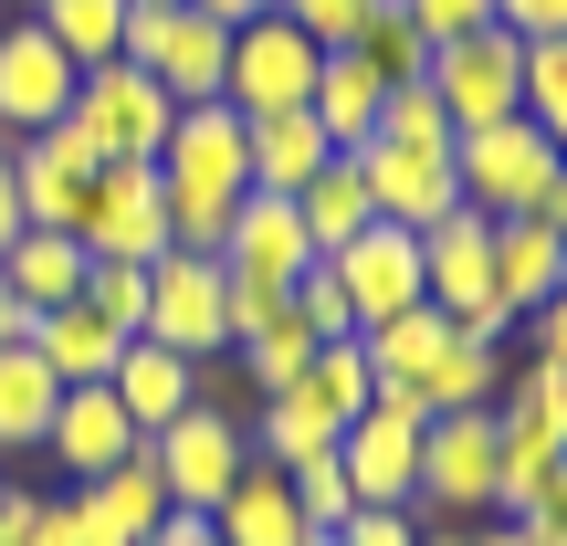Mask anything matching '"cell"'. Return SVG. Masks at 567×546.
Wrapping results in <instances>:
<instances>
[{"label":"cell","mask_w":567,"mask_h":546,"mask_svg":"<svg viewBox=\"0 0 567 546\" xmlns=\"http://www.w3.org/2000/svg\"><path fill=\"white\" fill-rule=\"evenodd\" d=\"M158 189H168V243L221 253L231 210L252 200V116L243 105H179V126L158 147Z\"/></svg>","instance_id":"6da1fadb"},{"label":"cell","mask_w":567,"mask_h":546,"mask_svg":"<svg viewBox=\"0 0 567 546\" xmlns=\"http://www.w3.org/2000/svg\"><path fill=\"white\" fill-rule=\"evenodd\" d=\"M358 347H368V379H379L389 400H421V410H494V400H505V368H515V347L463 337V326L431 316V305L368 326Z\"/></svg>","instance_id":"7a4b0ae2"},{"label":"cell","mask_w":567,"mask_h":546,"mask_svg":"<svg viewBox=\"0 0 567 546\" xmlns=\"http://www.w3.org/2000/svg\"><path fill=\"white\" fill-rule=\"evenodd\" d=\"M494 484H505V431L494 410H431L421 431V526H484L494 515Z\"/></svg>","instance_id":"3957f363"},{"label":"cell","mask_w":567,"mask_h":546,"mask_svg":"<svg viewBox=\"0 0 567 546\" xmlns=\"http://www.w3.org/2000/svg\"><path fill=\"white\" fill-rule=\"evenodd\" d=\"M63 126H74L105 168H116V158L158 168V147H168V126H179V105H168L158 74H137V63L116 53V63H84V84H74V105H63Z\"/></svg>","instance_id":"277c9868"},{"label":"cell","mask_w":567,"mask_h":546,"mask_svg":"<svg viewBox=\"0 0 567 546\" xmlns=\"http://www.w3.org/2000/svg\"><path fill=\"white\" fill-rule=\"evenodd\" d=\"M421 295H431V316H452L463 337L515 347V316H505V295H494V222L484 210H452V222L421 231Z\"/></svg>","instance_id":"5b68a950"},{"label":"cell","mask_w":567,"mask_h":546,"mask_svg":"<svg viewBox=\"0 0 567 546\" xmlns=\"http://www.w3.org/2000/svg\"><path fill=\"white\" fill-rule=\"evenodd\" d=\"M126 63L168 84V105H221V74H231V32L189 0H137L126 11Z\"/></svg>","instance_id":"8992f818"},{"label":"cell","mask_w":567,"mask_h":546,"mask_svg":"<svg viewBox=\"0 0 567 546\" xmlns=\"http://www.w3.org/2000/svg\"><path fill=\"white\" fill-rule=\"evenodd\" d=\"M421 84L442 95L452 137L505 126V116H526V42H515L505 21H484V32H463V42H431V74Z\"/></svg>","instance_id":"52a82bcc"},{"label":"cell","mask_w":567,"mask_h":546,"mask_svg":"<svg viewBox=\"0 0 567 546\" xmlns=\"http://www.w3.org/2000/svg\"><path fill=\"white\" fill-rule=\"evenodd\" d=\"M452 179H463V210H484V222H526V210L547 200V179H557V137L526 126V116L473 126V137H452Z\"/></svg>","instance_id":"ba28073f"},{"label":"cell","mask_w":567,"mask_h":546,"mask_svg":"<svg viewBox=\"0 0 567 546\" xmlns=\"http://www.w3.org/2000/svg\"><path fill=\"white\" fill-rule=\"evenodd\" d=\"M147 463H158V484H168V505H179V515H210L252 473V431L231 421L221 400H189L168 431H147Z\"/></svg>","instance_id":"9c48e42d"},{"label":"cell","mask_w":567,"mask_h":546,"mask_svg":"<svg viewBox=\"0 0 567 546\" xmlns=\"http://www.w3.org/2000/svg\"><path fill=\"white\" fill-rule=\"evenodd\" d=\"M137 337H158V347H179V358H231V274H221V253H179L168 243L158 264H147V326Z\"/></svg>","instance_id":"30bf717a"},{"label":"cell","mask_w":567,"mask_h":546,"mask_svg":"<svg viewBox=\"0 0 567 546\" xmlns=\"http://www.w3.org/2000/svg\"><path fill=\"white\" fill-rule=\"evenodd\" d=\"M316 42H305L295 11H264V21H231V74H221V105L243 116H295L316 95Z\"/></svg>","instance_id":"8fae6325"},{"label":"cell","mask_w":567,"mask_h":546,"mask_svg":"<svg viewBox=\"0 0 567 546\" xmlns=\"http://www.w3.org/2000/svg\"><path fill=\"white\" fill-rule=\"evenodd\" d=\"M421 431H431V410L421 400H389V389L347 421L337 473L358 484V505H421Z\"/></svg>","instance_id":"7c38bea8"},{"label":"cell","mask_w":567,"mask_h":546,"mask_svg":"<svg viewBox=\"0 0 567 546\" xmlns=\"http://www.w3.org/2000/svg\"><path fill=\"white\" fill-rule=\"evenodd\" d=\"M316 264L337 274V295H347V316H358V337H368V326H389V316H410V305H431V295H421V231H400V222H368L358 243L316 253Z\"/></svg>","instance_id":"4fadbf2b"},{"label":"cell","mask_w":567,"mask_h":546,"mask_svg":"<svg viewBox=\"0 0 567 546\" xmlns=\"http://www.w3.org/2000/svg\"><path fill=\"white\" fill-rule=\"evenodd\" d=\"M74 243L95 253V264H158V253H168V189H158V168H137V158L95 168V200H84Z\"/></svg>","instance_id":"5bb4252c"},{"label":"cell","mask_w":567,"mask_h":546,"mask_svg":"<svg viewBox=\"0 0 567 546\" xmlns=\"http://www.w3.org/2000/svg\"><path fill=\"white\" fill-rule=\"evenodd\" d=\"M0 147H11V189H21V222H32V231H74L84 222V200H95V147H84L74 137V126H32V137H0Z\"/></svg>","instance_id":"9a60e30c"},{"label":"cell","mask_w":567,"mask_h":546,"mask_svg":"<svg viewBox=\"0 0 567 546\" xmlns=\"http://www.w3.org/2000/svg\"><path fill=\"white\" fill-rule=\"evenodd\" d=\"M84 63L63 53L42 21H0V137H32V126H53L63 105H74Z\"/></svg>","instance_id":"2e32d148"},{"label":"cell","mask_w":567,"mask_h":546,"mask_svg":"<svg viewBox=\"0 0 567 546\" xmlns=\"http://www.w3.org/2000/svg\"><path fill=\"white\" fill-rule=\"evenodd\" d=\"M347 158L368 168V200H379V222H400V231H431V222L463 210L452 147H389V137H368V147H347Z\"/></svg>","instance_id":"e0dca14e"},{"label":"cell","mask_w":567,"mask_h":546,"mask_svg":"<svg viewBox=\"0 0 567 546\" xmlns=\"http://www.w3.org/2000/svg\"><path fill=\"white\" fill-rule=\"evenodd\" d=\"M42 452H53V473H63V484H95V473L137 463V452H147V431L126 421V400L95 379V389H63V400H53V442H42Z\"/></svg>","instance_id":"ac0fdd59"},{"label":"cell","mask_w":567,"mask_h":546,"mask_svg":"<svg viewBox=\"0 0 567 546\" xmlns=\"http://www.w3.org/2000/svg\"><path fill=\"white\" fill-rule=\"evenodd\" d=\"M305 264H316V243H305L295 200H284V189H252V200L231 210V231H221V274L231 284H295Z\"/></svg>","instance_id":"d6986e66"},{"label":"cell","mask_w":567,"mask_h":546,"mask_svg":"<svg viewBox=\"0 0 567 546\" xmlns=\"http://www.w3.org/2000/svg\"><path fill=\"white\" fill-rule=\"evenodd\" d=\"M21 337H32V358L53 368L63 389H95V379H116V358H126V326H105L84 295H74V305H53V316H32Z\"/></svg>","instance_id":"ffe728a7"},{"label":"cell","mask_w":567,"mask_h":546,"mask_svg":"<svg viewBox=\"0 0 567 546\" xmlns=\"http://www.w3.org/2000/svg\"><path fill=\"white\" fill-rule=\"evenodd\" d=\"M126 400V421L137 431H168L189 400H200V358H179V347H158V337H126V358H116V379H105Z\"/></svg>","instance_id":"44dd1931"},{"label":"cell","mask_w":567,"mask_h":546,"mask_svg":"<svg viewBox=\"0 0 567 546\" xmlns=\"http://www.w3.org/2000/svg\"><path fill=\"white\" fill-rule=\"evenodd\" d=\"M74 505H84V526H95L105 546H147L168 526V484H158V463H116V473H95V484H74Z\"/></svg>","instance_id":"7402d4cb"},{"label":"cell","mask_w":567,"mask_h":546,"mask_svg":"<svg viewBox=\"0 0 567 546\" xmlns=\"http://www.w3.org/2000/svg\"><path fill=\"white\" fill-rule=\"evenodd\" d=\"M84 274H95V253H84L74 231H21V243L0 253V284H11L21 316H53V305H74Z\"/></svg>","instance_id":"603a6c76"},{"label":"cell","mask_w":567,"mask_h":546,"mask_svg":"<svg viewBox=\"0 0 567 546\" xmlns=\"http://www.w3.org/2000/svg\"><path fill=\"white\" fill-rule=\"evenodd\" d=\"M557 284H567V243H557L547 222H494V295H505L515 326H526Z\"/></svg>","instance_id":"cb8c5ba5"},{"label":"cell","mask_w":567,"mask_h":546,"mask_svg":"<svg viewBox=\"0 0 567 546\" xmlns=\"http://www.w3.org/2000/svg\"><path fill=\"white\" fill-rule=\"evenodd\" d=\"M210 526H221V546H305V515H295V473L252 463L243 484L210 505Z\"/></svg>","instance_id":"d4e9b609"},{"label":"cell","mask_w":567,"mask_h":546,"mask_svg":"<svg viewBox=\"0 0 567 546\" xmlns=\"http://www.w3.org/2000/svg\"><path fill=\"white\" fill-rule=\"evenodd\" d=\"M379 105H389V84L368 74V53H326V63H316L305 116L326 126V147H368V137H379Z\"/></svg>","instance_id":"484cf974"},{"label":"cell","mask_w":567,"mask_h":546,"mask_svg":"<svg viewBox=\"0 0 567 546\" xmlns=\"http://www.w3.org/2000/svg\"><path fill=\"white\" fill-rule=\"evenodd\" d=\"M53 400H63V379L32 358V337L0 347V463H21V452L53 442Z\"/></svg>","instance_id":"4316f807"},{"label":"cell","mask_w":567,"mask_h":546,"mask_svg":"<svg viewBox=\"0 0 567 546\" xmlns=\"http://www.w3.org/2000/svg\"><path fill=\"white\" fill-rule=\"evenodd\" d=\"M295 222H305V243H316V253H337V243H358V231L379 222V200H368V168L347 158V147H337V158H326L316 179L295 189Z\"/></svg>","instance_id":"83f0119b"},{"label":"cell","mask_w":567,"mask_h":546,"mask_svg":"<svg viewBox=\"0 0 567 546\" xmlns=\"http://www.w3.org/2000/svg\"><path fill=\"white\" fill-rule=\"evenodd\" d=\"M326 158H337V147H326V126L305 116V105L295 116H252V189H284V200H295Z\"/></svg>","instance_id":"f1b7e54d"},{"label":"cell","mask_w":567,"mask_h":546,"mask_svg":"<svg viewBox=\"0 0 567 546\" xmlns=\"http://www.w3.org/2000/svg\"><path fill=\"white\" fill-rule=\"evenodd\" d=\"M295 400H305V410H326V421L347 431L368 400H379V379H368V347H358V337H326L316 358L295 368Z\"/></svg>","instance_id":"f546056e"},{"label":"cell","mask_w":567,"mask_h":546,"mask_svg":"<svg viewBox=\"0 0 567 546\" xmlns=\"http://www.w3.org/2000/svg\"><path fill=\"white\" fill-rule=\"evenodd\" d=\"M126 11H137V0H42L32 21H42L74 63H116V53H126Z\"/></svg>","instance_id":"4dcf8cb0"},{"label":"cell","mask_w":567,"mask_h":546,"mask_svg":"<svg viewBox=\"0 0 567 546\" xmlns=\"http://www.w3.org/2000/svg\"><path fill=\"white\" fill-rule=\"evenodd\" d=\"M347 53H368V74H379V84H421L431 74V42H421V21H410L400 0H379V21H368Z\"/></svg>","instance_id":"1f68e13d"},{"label":"cell","mask_w":567,"mask_h":546,"mask_svg":"<svg viewBox=\"0 0 567 546\" xmlns=\"http://www.w3.org/2000/svg\"><path fill=\"white\" fill-rule=\"evenodd\" d=\"M526 126H547L557 158H567V32L526 42Z\"/></svg>","instance_id":"d6a6232c"},{"label":"cell","mask_w":567,"mask_h":546,"mask_svg":"<svg viewBox=\"0 0 567 546\" xmlns=\"http://www.w3.org/2000/svg\"><path fill=\"white\" fill-rule=\"evenodd\" d=\"M379 137H389V147H452V116H442V95H431V84H389Z\"/></svg>","instance_id":"836d02e7"},{"label":"cell","mask_w":567,"mask_h":546,"mask_svg":"<svg viewBox=\"0 0 567 546\" xmlns=\"http://www.w3.org/2000/svg\"><path fill=\"white\" fill-rule=\"evenodd\" d=\"M295 515H305V536H337L347 515H358V484H347L337 463H305L295 473Z\"/></svg>","instance_id":"e575fe53"},{"label":"cell","mask_w":567,"mask_h":546,"mask_svg":"<svg viewBox=\"0 0 567 546\" xmlns=\"http://www.w3.org/2000/svg\"><path fill=\"white\" fill-rule=\"evenodd\" d=\"M84 305L137 337V326H147V264H95V274H84Z\"/></svg>","instance_id":"d590c367"},{"label":"cell","mask_w":567,"mask_h":546,"mask_svg":"<svg viewBox=\"0 0 567 546\" xmlns=\"http://www.w3.org/2000/svg\"><path fill=\"white\" fill-rule=\"evenodd\" d=\"M274 11H295L316 53H347V42H358L368 21H379V0H274Z\"/></svg>","instance_id":"8d00e7d4"},{"label":"cell","mask_w":567,"mask_h":546,"mask_svg":"<svg viewBox=\"0 0 567 546\" xmlns=\"http://www.w3.org/2000/svg\"><path fill=\"white\" fill-rule=\"evenodd\" d=\"M326 546H421V515H410V505H358Z\"/></svg>","instance_id":"74e56055"},{"label":"cell","mask_w":567,"mask_h":546,"mask_svg":"<svg viewBox=\"0 0 567 546\" xmlns=\"http://www.w3.org/2000/svg\"><path fill=\"white\" fill-rule=\"evenodd\" d=\"M295 305H305V326H316V337H358V316H347V295H337V274H326V264L295 274Z\"/></svg>","instance_id":"f35d334b"},{"label":"cell","mask_w":567,"mask_h":546,"mask_svg":"<svg viewBox=\"0 0 567 546\" xmlns=\"http://www.w3.org/2000/svg\"><path fill=\"white\" fill-rule=\"evenodd\" d=\"M515 358H536V368H567V284H557L547 305H536L526 326H515Z\"/></svg>","instance_id":"ab89813d"},{"label":"cell","mask_w":567,"mask_h":546,"mask_svg":"<svg viewBox=\"0 0 567 546\" xmlns=\"http://www.w3.org/2000/svg\"><path fill=\"white\" fill-rule=\"evenodd\" d=\"M400 11L421 21V42H463V32L494 21V0H400Z\"/></svg>","instance_id":"60d3db41"},{"label":"cell","mask_w":567,"mask_h":546,"mask_svg":"<svg viewBox=\"0 0 567 546\" xmlns=\"http://www.w3.org/2000/svg\"><path fill=\"white\" fill-rule=\"evenodd\" d=\"M515 526H526L536 546H567V452H557V463H547V484H536V505H526V515H515Z\"/></svg>","instance_id":"b9f144b4"},{"label":"cell","mask_w":567,"mask_h":546,"mask_svg":"<svg viewBox=\"0 0 567 546\" xmlns=\"http://www.w3.org/2000/svg\"><path fill=\"white\" fill-rule=\"evenodd\" d=\"M32 546H105V536L84 526V505H74V494H42V515H32Z\"/></svg>","instance_id":"7bdbcfd3"},{"label":"cell","mask_w":567,"mask_h":546,"mask_svg":"<svg viewBox=\"0 0 567 546\" xmlns=\"http://www.w3.org/2000/svg\"><path fill=\"white\" fill-rule=\"evenodd\" d=\"M494 21L515 42H547V32H567V0H494Z\"/></svg>","instance_id":"ee69618b"},{"label":"cell","mask_w":567,"mask_h":546,"mask_svg":"<svg viewBox=\"0 0 567 546\" xmlns=\"http://www.w3.org/2000/svg\"><path fill=\"white\" fill-rule=\"evenodd\" d=\"M32 515H42L32 484H0V546H32Z\"/></svg>","instance_id":"f6af8a7d"},{"label":"cell","mask_w":567,"mask_h":546,"mask_svg":"<svg viewBox=\"0 0 567 546\" xmlns=\"http://www.w3.org/2000/svg\"><path fill=\"white\" fill-rule=\"evenodd\" d=\"M147 546H221V526H210V515H179V505H168V526L147 536Z\"/></svg>","instance_id":"bcb514c9"},{"label":"cell","mask_w":567,"mask_h":546,"mask_svg":"<svg viewBox=\"0 0 567 546\" xmlns=\"http://www.w3.org/2000/svg\"><path fill=\"white\" fill-rule=\"evenodd\" d=\"M21 231H32V222H21V189H11V147H0V253H11Z\"/></svg>","instance_id":"7dc6e473"},{"label":"cell","mask_w":567,"mask_h":546,"mask_svg":"<svg viewBox=\"0 0 567 546\" xmlns=\"http://www.w3.org/2000/svg\"><path fill=\"white\" fill-rule=\"evenodd\" d=\"M526 222H547V231H557V243H567V158H557V179H547V200H536V210H526Z\"/></svg>","instance_id":"c3c4849f"},{"label":"cell","mask_w":567,"mask_h":546,"mask_svg":"<svg viewBox=\"0 0 567 546\" xmlns=\"http://www.w3.org/2000/svg\"><path fill=\"white\" fill-rule=\"evenodd\" d=\"M189 11H210V21H221V32H231V21H264L274 0H189Z\"/></svg>","instance_id":"681fc988"},{"label":"cell","mask_w":567,"mask_h":546,"mask_svg":"<svg viewBox=\"0 0 567 546\" xmlns=\"http://www.w3.org/2000/svg\"><path fill=\"white\" fill-rule=\"evenodd\" d=\"M473 546H536V536L515 526V515H484V526H473Z\"/></svg>","instance_id":"f907efd6"},{"label":"cell","mask_w":567,"mask_h":546,"mask_svg":"<svg viewBox=\"0 0 567 546\" xmlns=\"http://www.w3.org/2000/svg\"><path fill=\"white\" fill-rule=\"evenodd\" d=\"M21 326H32V316H21V305H11V284H0V347H21Z\"/></svg>","instance_id":"816d5d0a"},{"label":"cell","mask_w":567,"mask_h":546,"mask_svg":"<svg viewBox=\"0 0 567 546\" xmlns=\"http://www.w3.org/2000/svg\"><path fill=\"white\" fill-rule=\"evenodd\" d=\"M421 546H473V526H421Z\"/></svg>","instance_id":"f5cc1de1"},{"label":"cell","mask_w":567,"mask_h":546,"mask_svg":"<svg viewBox=\"0 0 567 546\" xmlns=\"http://www.w3.org/2000/svg\"><path fill=\"white\" fill-rule=\"evenodd\" d=\"M0 11H11V21H32V11H42V0H0Z\"/></svg>","instance_id":"db71d44e"},{"label":"cell","mask_w":567,"mask_h":546,"mask_svg":"<svg viewBox=\"0 0 567 546\" xmlns=\"http://www.w3.org/2000/svg\"><path fill=\"white\" fill-rule=\"evenodd\" d=\"M305 546H326V536H305Z\"/></svg>","instance_id":"11a10c76"}]
</instances>
